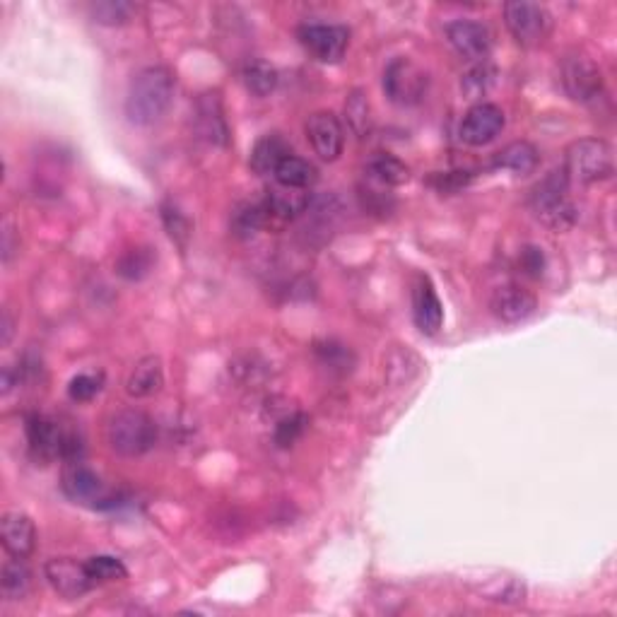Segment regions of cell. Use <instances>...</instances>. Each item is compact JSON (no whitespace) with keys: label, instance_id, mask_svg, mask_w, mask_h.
I'll list each match as a JSON object with an SVG mask.
<instances>
[{"label":"cell","instance_id":"obj_37","mask_svg":"<svg viewBox=\"0 0 617 617\" xmlns=\"http://www.w3.org/2000/svg\"><path fill=\"white\" fill-rule=\"evenodd\" d=\"M519 266L524 268V273L531 275V278H540L545 268L543 249H538V246H526L519 256Z\"/></svg>","mask_w":617,"mask_h":617},{"label":"cell","instance_id":"obj_29","mask_svg":"<svg viewBox=\"0 0 617 617\" xmlns=\"http://www.w3.org/2000/svg\"><path fill=\"white\" fill-rule=\"evenodd\" d=\"M345 119H348L350 131L355 133L357 138H369V133H372V107H369L367 94L362 90L352 92L348 102H345Z\"/></svg>","mask_w":617,"mask_h":617},{"label":"cell","instance_id":"obj_2","mask_svg":"<svg viewBox=\"0 0 617 617\" xmlns=\"http://www.w3.org/2000/svg\"><path fill=\"white\" fill-rule=\"evenodd\" d=\"M531 210L552 232H567L577 222V208L569 201V179L564 169H552L531 188Z\"/></svg>","mask_w":617,"mask_h":617},{"label":"cell","instance_id":"obj_7","mask_svg":"<svg viewBox=\"0 0 617 617\" xmlns=\"http://www.w3.org/2000/svg\"><path fill=\"white\" fill-rule=\"evenodd\" d=\"M560 80L564 92L581 104H593L603 97L605 82L603 73L591 58L586 56H567L562 61Z\"/></svg>","mask_w":617,"mask_h":617},{"label":"cell","instance_id":"obj_1","mask_svg":"<svg viewBox=\"0 0 617 617\" xmlns=\"http://www.w3.org/2000/svg\"><path fill=\"white\" fill-rule=\"evenodd\" d=\"M176 78L167 66H148L135 73L126 94V116L133 126L148 128L167 114L174 102Z\"/></svg>","mask_w":617,"mask_h":617},{"label":"cell","instance_id":"obj_16","mask_svg":"<svg viewBox=\"0 0 617 617\" xmlns=\"http://www.w3.org/2000/svg\"><path fill=\"white\" fill-rule=\"evenodd\" d=\"M0 536H3V548L10 557H22L27 560L37 548V528L34 521L22 511H8L0 521Z\"/></svg>","mask_w":617,"mask_h":617},{"label":"cell","instance_id":"obj_32","mask_svg":"<svg viewBox=\"0 0 617 617\" xmlns=\"http://www.w3.org/2000/svg\"><path fill=\"white\" fill-rule=\"evenodd\" d=\"M104 389V374H78L70 379L68 396L75 403H87Z\"/></svg>","mask_w":617,"mask_h":617},{"label":"cell","instance_id":"obj_36","mask_svg":"<svg viewBox=\"0 0 617 617\" xmlns=\"http://www.w3.org/2000/svg\"><path fill=\"white\" fill-rule=\"evenodd\" d=\"M316 355L321 357L323 364H328V369H340V372H348L352 367V355L345 345L326 343L316 348Z\"/></svg>","mask_w":617,"mask_h":617},{"label":"cell","instance_id":"obj_27","mask_svg":"<svg viewBox=\"0 0 617 617\" xmlns=\"http://www.w3.org/2000/svg\"><path fill=\"white\" fill-rule=\"evenodd\" d=\"M244 85L254 97H268L270 92H275L278 87L280 75L275 66H270L268 61H251L244 66Z\"/></svg>","mask_w":617,"mask_h":617},{"label":"cell","instance_id":"obj_12","mask_svg":"<svg viewBox=\"0 0 617 617\" xmlns=\"http://www.w3.org/2000/svg\"><path fill=\"white\" fill-rule=\"evenodd\" d=\"M25 432L29 442V454H32L34 461L46 463L61 458L63 432H66V427H63L61 422L49 415L34 413L27 417Z\"/></svg>","mask_w":617,"mask_h":617},{"label":"cell","instance_id":"obj_31","mask_svg":"<svg viewBox=\"0 0 617 617\" xmlns=\"http://www.w3.org/2000/svg\"><path fill=\"white\" fill-rule=\"evenodd\" d=\"M87 564V572L94 579V584H111V581H123L128 577V569L123 567L121 560L111 555H97L90 557Z\"/></svg>","mask_w":617,"mask_h":617},{"label":"cell","instance_id":"obj_28","mask_svg":"<svg viewBox=\"0 0 617 617\" xmlns=\"http://www.w3.org/2000/svg\"><path fill=\"white\" fill-rule=\"evenodd\" d=\"M270 220L266 203H242L232 213V229L239 237H251L258 229L266 227Z\"/></svg>","mask_w":617,"mask_h":617},{"label":"cell","instance_id":"obj_11","mask_svg":"<svg viewBox=\"0 0 617 617\" xmlns=\"http://www.w3.org/2000/svg\"><path fill=\"white\" fill-rule=\"evenodd\" d=\"M504 131V111L497 104L480 102L468 114L463 116L458 135L470 148H483V145L492 143L499 133Z\"/></svg>","mask_w":617,"mask_h":617},{"label":"cell","instance_id":"obj_25","mask_svg":"<svg viewBox=\"0 0 617 617\" xmlns=\"http://www.w3.org/2000/svg\"><path fill=\"white\" fill-rule=\"evenodd\" d=\"M0 589L8 601H22L32 589V569L27 567L22 557H13L3 564L0 572Z\"/></svg>","mask_w":617,"mask_h":617},{"label":"cell","instance_id":"obj_5","mask_svg":"<svg viewBox=\"0 0 617 617\" xmlns=\"http://www.w3.org/2000/svg\"><path fill=\"white\" fill-rule=\"evenodd\" d=\"M427 73L410 58H393L384 70V92L398 107H415L427 94Z\"/></svg>","mask_w":617,"mask_h":617},{"label":"cell","instance_id":"obj_17","mask_svg":"<svg viewBox=\"0 0 617 617\" xmlns=\"http://www.w3.org/2000/svg\"><path fill=\"white\" fill-rule=\"evenodd\" d=\"M196 128L201 133L203 140H208L210 145H227L229 143V126L225 119V111H222L220 94L208 92L201 94L196 102Z\"/></svg>","mask_w":617,"mask_h":617},{"label":"cell","instance_id":"obj_34","mask_svg":"<svg viewBox=\"0 0 617 617\" xmlns=\"http://www.w3.org/2000/svg\"><path fill=\"white\" fill-rule=\"evenodd\" d=\"M492 78H495V73H492L490 66H485V63H480V66H475L473 70H468L466 78H463V92L468 94V99H478L483 97L487 92V87L492 85Z\"/></svg>","mask_w":617,"mask_h":617},{"label":"cell","instance_id":"obj_20","mask_svg":"<svg viewBox=\"0 0 617 617\" xmlns=\"http://www.w3.org/2000/svg\"><path fill=\"white\" fill-rule=\"evenodd\" d=\"M266 208L270 217H278V220H295L302 213H307L311 196L304 193L302 188H287V186H270L266 193Z\"/></svg>","mask_w":617,"mask_h":617},{"label":"cell","instance_id":"obj_30","mask_svg":"<svg viewBox=\"0 0 617 617\" xmlns=\"http://www.w3.org/2000/svg\"><path fill=\"white\" fill-rule=\"evenodd\" d=\"M135 5L133 3H123V0H102V3H92L90 13L92 20L97 25H107V27H121L128 25L135 15Z\"/></svg>","mask_w":617,"mask_h":617},{"label":"cell","instance_id":"obj_21","mask_svg":"<svg viewBox=\"0 0 617 617\" xmlns=\"http://www.w3.org/2000/svg\"><path fill=\"white\" fill-rule=\"evenodd\" d=\"M290 155H292L290 143H287V140L278 133H268L254 145L249 164L258 176H268V174H275V169L280 167L282 160Z\"/></svg>","mask_w":617,"mask_h":617},{"label":"cell","instance_id":"obj_4","mask_svg":"<svg viewBox=\"0 0 617 617\" xmlns=\"http://www.w3.org/2000/svg\"><path fill=\"white\" fill-rule=\"evenodd\" d=\"M615 172L613 148L601 138H581L567 148L564 174L577 184H598Z\"/></svg>","mask_w":617,"mask_h":617},{"label":"cell","instance_id":"obj_23","mask_svg":"<svg viewBox=\"0 0 617 617\" xmlns=\"http://www.w3.org/2000/svg\"><path fill=\"white\" fill-rule=\"evenodd\" d=\"M275 184L287 186V188H309L319 181V169L314 167L309 160L304 157L290 155L282 160V164L275 169Z\"/></svg>","mask_w":617,"mask_h":617},{"label":"cell","instance_id":"obj_9","mask_svg":"<svg viewBox=\"0 0 617 617\" xmlns=\"http://www.w3.org/2000/svg\"><path fill=\"white\" fill-rule=\"evenodd\" d=\"M297 37L304 49L321 63L343 61L350 44V32L340 25H302Z\"/></svg>","mask_w":617,"mask_h":617},{"label":"cell","instance_id":"obj_26","mask_svg":"<svg viewBox=\"0 0 617 617\" xmlns=\"http://www.w3.org/2000/svg\"><path fill=\"white\" fill-rule=\"evenodd\" d=\"M155 261L157 256L150 246H135V249L123 251L119 261H116V273H119L123 280H143L152 273Z\"/></svg>","mask_w":617,"mask_h":617},{"label":"cell","instance_id":"obj_38","mask_svg":"<svg viewBox=\"0 0 617 617\" xmlns=\"http://www.w3.org/2000/svg\"><path fill=\"white\" fill-rule=\"evenodd\" d=\"M15 237V227L10 225V220H5L3 225V263H10L13 261V256L20 251V244L13 242Z\"/></svg>","mask_w":617,"mask_h":617},{"label":"cell","instance_id":"obj_13","mask_svg":"<svg viewBox=\"0 0 617 617\" xmlns=\"http://www.w3.org/2000/svg\"><path fill=\"white\" fill-rule=\"evenodd\" d=\"M307 138L316 155L326 162H336L343 155L345 133L338 116L331 111H316L307 121Z\"/></svg>","mask_w":617,"mask_h":617},{"label":"cell","instance_id":"obj_8","mask_svg":"<svg viewBox=\"0 0 617 617\" xmlns=\"http://www.w3.org/2000/svg\"><path fill=\"white\" fill-rule=\"evenodd\" d=\"M63 492L70 499H75V502L82 504H92V507L99 509H114L119 507V495H114V492L104 490L102 480H99V475L90 470L87 466H82V463H68L66 470H63Z\"/></svg>","mask_w":617,"mask_h":617},{"label":"cell","instance_id":"obj_39","mask_svg":"<svg viewBox=\"0 0 617 617\" xmlns=\"http://www.w3.org/2000/svg\"><path fill=\"white\" fill-rule=\"evenodd\" d=\"M10 340H13V319H10L8 311H3V338H0V343L10 345Z\"/></svg>","mask_w":617,"mask_h":617},{"label":"cell","instance_id":"obj_6","mask_svg":"<svg viewBox=\"0 0 617 617\" xmlns=\"http://www.w3.org/2000/svg\"><path fill=\"white\" fill-rule=\"evenodd\" d=\"M504 20H507L511 37L526 49L543 44L552 27L548 10L538 3H528V0H516V3L504 5Z\"/></svg>","mask_w":617,"mask_h":617},{"label":"cell","instance_id":"obj_18","mask_svg":"<svg viewBox=\"0 0 617 617\" xmlns=\"http://www.w3.org/2000/svg\"><path fill=\"white\" fill-rule=\"evenodd\" d=\"M413 316H415L417 328H420L422 333H427V336H434V333H439V328H442V323H444L442 302H439L437 290H434L432 280L425 278V275H422V278L417 280V285H415Z\"/></svg>","mask_w":617,"mask_h":617},{"label":"cell","instance_id":"obj_35","mask_svg":"<svg viewBox=\"0 0 617 617\" xmlns=\"http://www.w3.org/2000/svg\"><path fill=\"white\" fill-rule=\"evenodd\" d=\"M304 422H307V417L299 413L282 417V420L278 422V427H275V442H278V446L287 449V446L295 444L299 439V434L304 432Z\"/></svg>","mask_w":617,"mask_h":617},{"label":"cell","instance_id":"obj_22","mask_svg":"<svg viewBox=\"0 0 617 617\" xmlns=\"http://www.w3.org/2000/svg\"><path fill=\"white\" fill-rule=\"evenodd\" d=\"M538 162V150L531 143H526V140H516V143H509L507 148L497 152L492 167L507 169V172H514L516 176H526L536 172Z\"/></svg>","mask_w":617,"mask_h":617},{"label":"cell","instance_id":"obj_33","mask_svg":"<svg viewBox=\"0 0 617 617\" xmlns=\"http://www.w3.org/2000/svg\"><path fill=\"white\" fill-rule=\"evenodd\" d=\"M162 220H164V225H167V229H169V237H172L174 242L179 244L181 249H184L186 242H188V237H191V222H188V217L181 213V210L176 208V205L167 203L162 208Z\"/></svg>","mask_w":617,"mask_h":617},{"label":"cell","instance_id":"obj_10","mask_svg":"<svg viewBox=\"0 0 617 617\" xmlns=\"http://www.w3.org/2000/svg\"><path fill=\"white\" fill-rule=\"evenodd\" d=\"M44 574L58 596H63L66 601L82 598L94 586L87 564L73 560V557H51L46 562Z\"/></svg>","mask_w":617,"mask_h":617},{"label":"cell","instance_id":"obj_14","mask_svg":"<svg viewBox=\"0 0 617 617\" xmlns=\"http://www.w3.org/2000/svg\"><path fill=\"white\" fill-rule=\"evenodd\" d=\"M446 37L454 51L466 61H485L492 49V34L483 22L456 20L446 27Z\"/></svg>","mask_w":617,"mask_h":617},{"label":"cell","instance_id":"obj_24","mask_svg":"<svg viewBox=\"0 0 617 617\" xmlns=\"http://www.w3.org/2000/svg\"><path fill=\"white\" fill-rule=\"evenodd\" d=\"M364 174L379 186H401L410 179V169L393 155H374L372 160L364 164Z\"/></svg>","mask_w":617,"mask_h":617},{"label":"cell","instance_id":"obj_15","mask_svg":"<svg viewBox=\"0 0 617 617\" xmlns=\"http://www.w3.org/2000/svg\"><path fill=\"white\" fill-rule=\"evenodd\" d=\"M490 309L499 321L504 323H521L528 316L536 314L538 299L526 287L509 282V285L497 287L490 297Z\"/></svg>","mask_w":617,"mask_h":617},{"label":"cell","instance_id":"obj_3","mask_svg":"<svg viewBox=\"0 0 617 617\" xmlns=\"http://www.w3.org/2000/svg\"><path fill=\"white\" fill-rule=\"evenodd\" d=\"M107 442L111 451H116L119 456H143L148 454L157 442V425L143 410H121V413H116L109 420Z\"/></svg>","mask_w":617,"mask_h":617},{"label":"cell","instance_id":"obj_19","mask_svg":"<svg viewBox=\"0 0 617 617\" xmlns=\"http://www.w3.org/2000/svg\"><path fill=\"white\" fill-rule=\"evenodd\" d=\"M164 386V367L160 357H143L126 379V391L133 398H150Z\"/></svg>","mask_w":617,"mask_h":617}]
</instances>
